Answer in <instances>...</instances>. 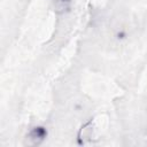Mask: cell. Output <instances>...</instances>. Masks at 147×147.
I'll return each mask as SVG.
<instances>
[{
  "instance_id": "cell-1",
  "label": "cell",
  "mask_w": 147,
  "mask_h": 147,
  "mask_svg": "<svg viewBox=\"0 0 147 147\" xmlns=\"http://www.w3.org/2000/svg\"><path fill=\"white\" fill-rule=\"evenodd\" d=\"M46 137V131L44 127H34L32 129L25 138V142L28 145H38Z\"/></svg>"
}]
</instances>
